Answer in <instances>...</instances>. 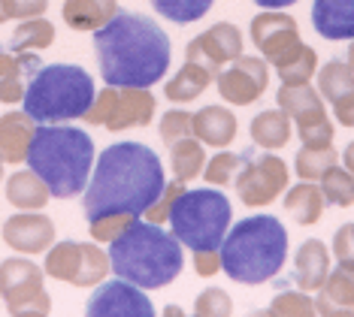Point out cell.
<instances>
[{"mask_svg": "<svg viewBox=\"0 0 354 317\" xmlns=\"http://www.w3.org/2000/svg\"><path fill=\"white\" fill-rule=\"evenodd\" d=\"M94 52L103 82L112 88L158 85L173 58L167 30L140 12H115L94 30Z\"/></svg>", "mask_w": 354, "mask_h": 317, "instance_id": "6da1fadb", "label": "cell"}, {"mask_svg": "<svg viewBox=\"0 0 354 317\" xmlns=\"http://www.w3.org/2000/svg\"><path fill=\"white\" fill-rule=\"evenodd\" d=\"M167 184L160 157L142 142H112L97 157L94 173L85 184L82 209L85 218L115 215H142L160 197Z\"/></svg>", "mask_w": 354, "mask_h": 317, "instance_id": "7a4b0ae2", "label": "cell"}, {"mask_svg": "<svg viewBox=\"0 0 354 317\" xmlns=\"http://www.w3.org/2000/svg\"><path fill=\"white\" fill-rule=\"evenodd\" d=\"M109 269L142 290L167 287L182 272V242L164 224L136 221L109 242Z\"/></svg>", "mask_w": 354, "mask_h": 317, "instance_id": "3957f363", "label": "cell"}, {"mask_svg": "<svg viewBox=\"0 0 354 317\" xmlns=\"http://www.w3.org/2000/svg\"><path fill=\"white\" fill-rule=\"evenodd\" d=\"M28 166L46 182L52 197H79L94 169V140L79 127L43 124L34 130Z\"/></svg>", "mask_w": 354, "mask_h": 317, "instance_id": "277c9868", "label": "cell"}, {"mask_svg": "<svg viewBox=\"0 0 354 317\" xmlns=\"http://www.w3.org/2000/svg\"><path fill=\"white\" fill-rule=\"evenodd\" d=\"M221 272L236 284H263L281 272L288 260V230L272 215H252L233 224L221 248Z\"/></svg>", "mask_w": 354, "mask_h": 317, "instance_id": "5b68a950", "label": "cell"}, {"mask_svg": "<svg viewBox=\"0 0 354 317\" xmlns=\"http://www.w3.org/2000/svg\"><path fill=\"white\" fill-rule=\"evenodd\" d=\"M94 79L76 64H49L34 73L25 91V112L37 124H64V121L85 118L94 103Z\"/></svg>", "mask_w": 354, "mask_h": 317, "instance_id": "8992f818", "label": "cell"}, {"mask_svg": "<svg viewBox=\"0 0 354 317\" xmlns=\"http://www.w3.org/2000/svg\"><path fill=\"white\" fill-rule=\"evenodd\" d=\"M230 200L221 191H182L170 209L173 236L191 251H218L230 230Z\"/></svg>", "mask_w": 354, "mask_h": 317, "instance_id": "52a82bcc", "label": "cell"}, {"mask_svg": "<svg viewBox=\"0 0 354 317\" xmlns=\"http://www.w3.org/2000/svg\"><path fill=\"white\" fill-rule=\"evenodd\" d=\"M155 97L149 88H112L97 91L94 103L88 106L85 121L94 127H106L112 133H122L127 127H149L155 118Z\"/></svg>", "mask_w": 354, "mask_h": 317, "instance_id": "ba28073f", "label": "cell"}, {"mask_svg": "<svg viewBox=\"0 0 354 317\" xmlns=\"http://www.w3.org/2000/svg\"><path fill=\"white\" fill-rule=\"evenodd\" d=\"M43 272L55 281H67L73 287H97L109 275V254L97 242H55L46 254Z\"/></svg>", "mask_w": 354, "mask_h": 317, "instance_id": "9c48e42d", "label": "cell"}, {"mask_svg": "<svg viewBox=\"0 0 354 317\" xmlns=\"http://www.w3.org/2000/svg\"><path fill=\"white\" fill-rule=\"evenodd\" d=\"M46 272L25 257H10L0 263V299L12 317H46L52 311V296L43 290Z\"/></svg>", "mask_w": 354, "mask_h": 317, "instance_id": "30bf717a", "label": "cell"}, {"mask_svg": "<svg viewBox=\"0 0 354 317\" xmlns=\"http://www.w3.org/2000/svg\"><path fill=\"white\" fill-rule=\"evenodd\" d=\"M279 109L288 112V118L297 124L300 142L309 148H327L333 145V124L324 109V97L309 85H281L279 94Z\"/></svg>", "mask_w": 354, "mask_h": 317, "instance_id": "8fae6325", "label": "cell"}, {"mask_svg": "<svg viewBox=\"0 0 354 317\" xmlns=\"http://www.w3.org/2000/svg\"><path fill=\"white\" fill-rule=\"evenodd\" d=\"M288 188V164L276 154H257L245 151L243 166L236 173V193L248 209H263L281 197Z\"/></svg>", "mask_w": 354, "mask_h": 317, "instance_id": "7c38bea8", "label": "cell"}, {"mask_svg": "<svg viewBox=\"0 0 354 317\" xmlns=\"http://www.w3.org/2000/svg\"><path fill=\"white\" fill-rule=\"evenodd\" d=\"M218 94L233 106H252L261 100L270 85V64L257 55H239L230 64H224L215 76Z\"/></svg>", "mask_w": 354, "mask_h": 317, "instance_id": "4fadbf2b", "label": "cell"}, {"mask_svg": "<svg viewBox=\"0 0 354 317\" xmlns=\"http://www.w3.org/2000/svg\"><path fill=\"white\" fill-rule=\"evenodd\" d=\"M248 34H252V43L257 46L261 58L276 67L279 61H285L288 55H294L297 48L303 46L300 39V28L288 12L281 10H267L257 12L252 24H248Z\"/></svg>", "mask_w": 354, "mask_h": 317, "instance_id": "5bb4252c", "label": "cell"}, {"mask_svg": "<svg viewBox=\"0 0 354 317\" xmlns=\"http://www.w3.org/2000/svg\"><path fill=\"white\" fill-rule=\"evenodd\" d=\"M85 314L88 317H151L155 305L142 294V287L118 278V281L97 284V290H94L85 305Z\"/></svg>", "mask_w": 354, "mask_h": 317, "instance_id": "9a60e30c", "label": "cell"}, {"mask_svg": "<svg viewBox=\"0 0 354 317\" xmlns=\"http://www.w3.org/2000/svg\"><path fill=\"white\" fill-rule=\"evenodd\" d=\"M239 55H243V30L230 21H218L191 39L188 52H185V61L203 64V67L218 73L224 64H230L233 58H239Z\"/></svg>", "mask_w": 354, "mask_h": 317, "instance_id": "2e32d148", "label": "cell"}, {"mask_svg": "<svg viewBox=\"0 0 354 317\" xmlns=\"http://www.w3.org/2000/svg\"><path fill=\"white\" fill-rule=\"evenodd\" d=\"M3 242L19 254H43L55 245V221L49 215H12L3 224Z\"/></svg>", "mask_w": 354, "mask_h": 317, "instance_id": "e0dca14e", "label": "cell"}, {"mask_svg": "<svg viewBox=\"0 0 354 317\" xmlns=\"http://www.w3.org/2000/svg\"><path fill=\"white\" fill-rule=\"evenodd\" d=\"M315 314L324 317H351L354 314V269L351 266H336L327 275V281L318 287Z\"/></svg>", "mask_w": 354, "mask_h": 317, "instance_id": "ac0fdd59", "label": "cell"}, {"mask_svg": "<svg viewBox=\"0 0 354 317\" xmlns=\"http://www.w3.org/2000/svg\"><path fill=\"white\" fill-rule=\"evenodd\" d=\"M312 28L324 39H354V0H315L312 3Z\"/></svg>", "mask_w": 354, "mask_h": 317, "instance_id": "d6986e66", "label": "cell"}, {"mask_svg": "<svg viewBox=\"0 0 354 317\" xmlns=\"http://www.w3.org/2000/svg\"><path fill=\"white\" fill-rule=\"evenodd\" d=\"M34 130H37V121L28 112H6V115H0V160L3 164H25Z\"/></svg>", "mask_w": 354, "mask_h": 317, "instance_id": "ffe728a7", "label": "cell"}, {"mask_svg": "<svg viewBox=\"0 0 354 317\" xmlns=\"http://www.w3.org/2000/svg\"><path fill=\"white\" fill-rule=\"evenodd\" d=\"M236 115L227 106H203L200 112H194V136L203 145L212 148H227L236 140Z\"/></svg>", "mask_w": 354, "mask_h": 317, "instance_id": "44dd1931", "label": "cell"}, {"mask_svg": "<svg viewBox=\"0 0 354 317\" xmlns=\"http://www.w3.org/2000/svg\"><path fill=\"white\" fill-rule=\"evenodd\" d=\"M330 275V251L321 239H306L300 251L294 257V281L297 287H303L306 294L309 290H318L321 284L327 281Z\"/></svg>", "mask_w": 354, "mask_h": 317, "instance_id": "7402d4cb", "label": "cell"}, {"mask_svg": "<svg viewBox=\"0 0 354 317\" xmlns=\"http://www.w3.org/2000/svg\"><path fill=\"white\" fill-rule=\"evenodd\" d=\"M6 202L21 211H39L46 209V202L52 200V191L46 188V182L34 169H19L6 178Z\"/></svg>", "mask_w": 354, "mask_h": 317, "instance_id": "603a6c76", "label": "cell"}, {"mask_svg": "<svg viewBox=\"0 0 354 317\" xmlns=\"http://www.w3.org/2000/svg\"><path fill=\"white\" fill-rule=\"evenodd\" d=\"M118 12V0H64L61 19L70 30H97Z\"/></svg>", "mask_w": 354, "mask_h": 317, "instance_id": "cb8c5ba5", "label": "cell"}, {"mask_svg": "<svg viewBox=\"0 0 354 317\" xmlns=\"http://www.w3.org/2000/svg\"><path fill=\"white\" fill-rule=\"evenodd\" d=\"M215 76H218V73L203 67V64L185 61L182 70L164 85V97L170 103H191V100H197V97L215 82Z\"/></svg>", "mask_w": 354, "mask_h": 317, "instance_id": "d4e9b609", "label": "cell"}, {"mask_svg": "<svg viewBox=\"0 0 354 317\" xmlns=\"http://www.w3.org/2000/svg\"><path fill=\"white\" fill-rule=\"evenodd\" d=\"M248 133H252L254 145H261V148H267V151H276V148H285V145L291 142L294 121L288 118L285 109H267V112H261V115L252 118Z\"/></svg>", "mask_w": 354, "mask_h": 317, "instance_id": "484cf974", "label": "cell"}, {"mask_svg": "<svg viewBox=\"0 0 354 317\" xmlns=\"http://www.w3.org/2000/svg\"><path fill=\"white\" fill-rule=\"evenodd\" d=\"M285 211L300 227H315L324 215V193L315 182H300L297 188L285 193Z\"/></svg>", "mask_w": 354, "mask_h": 317, "instance_id": "4316f807", "label": "cell"}, {"mask_svg": "<svg viewBox=\"0 0 354 317\" xmlns=\"http://www.w3.org/2000/svg\"><path fill=\"white\" fill-rule=\"evenodd\" d=\"M170 166H173V175L179 182H194L197 175H203V166H206V148L197 136H185V140H176L170 145Z\"/></svg>", "mask_w": 354, "mask_h": 317, "instance_id": "83f0119b", "label": "cell"}, {"mask_svg": "<svg viewBox=\"0 0 354 317\" xmlns=\"http://www.w3.org/2000/svg\"><path fill=\"white\" fill-rule=\"evenodd\" d=\"M55 43V24L46 21L43 15L37 19H25L10 37V48L12 52H43Z\"/></svg>", "mask_w": 354, "mask_h": 317, "instance_id": "f1b7e54d", "label": "cell"}, {"mask_svg": "<svg viewBox=\"0 0 354 317\" xmlns=\"http://www.w3.org/2000/svg\"><path fill=\"white\" fill-rule=\"evenodd\" d=\"M354 91V70L345 61H330L318 70V94L330 100V106Z\"/></svg>", "mask_w": 354, "mask_h": 317, "instance_id": "f546056e", "label": "cell"}, {"mask_svg": "<svg viewBox=\"0 0 354 317\" xmlns=\"http://www.w3.org/2000/svg\"><path fill=\"white\" fill-rule=\"evenodd\" d=\"M276 73L281 85H309V79L318 73V55L312 46H300L294 55H288L285 61L276 64Z\"/></svg>", "mask_w": 354, "mask_h": 317, "instance_id": "4dcf8cb0", "label": "cell"}, {"mask_svg": "<svg viewBox=\"0 0 354 317\" xmlns=\"http://www.w3.org/2000/svg\"><path fill=\"white\" fill-rule=\"evenodd\" d=\"M330 166H336L333 145H327V148H309V145H303L294 157V173L303 182H321Z\"/></svg>", "mask_w": 354, "mask_h": 317, "instance_id": "1f68e13d", "label": "cell"}, {"mask_svg": "<svg viewBox=\"0 0 354 317\" xmlns=\"http://www.w3.org/2000/svg\"><path fill=\"white\" fill-rule=\"evenodd\" d=\"M321 193H324V202H330V206H354V175L345 166H330L321 178Z\"/></svg>", "mask_w": 354, "mask_h": 317, "instance_id": "d6a6232c", "label": "cell"}, {"mask_svg": "<svg viewBox=\"0 0 354 317\" xmlns=\"http://www.w3.org/2000/svg\"><path fill=\"white\" fill-rule=\"evenodd\" d=\"M215 0H151V6L176 24H194L212 10Z\"/></svg>", "mask_w": 354, "mask_h": 317, "instance_id": "836d02e7", "label": "cell"}, {"mask_svg": "<svg viewBox=\"0 0 354 317\" xmlns=\"http://www.w3.org/2000/svg\"><path fill=\"white\" fill-rule=\"evenodd\" d=\"M270 317H312L315 314V299H309L306 290H281L267 308Z\"/></svg>", "mask_w": 354, "mask_h": 317, "instance_id": "e575fe53", "label": "cell"}, {"mask_svg": "<svg viewBox=\"0 0 354 317\" xmlns=\"http://www.w3.org/2000/svg\"><path fill=\"white\" fill-rule=\"evenodd\" d=\"M239 166H243V154L221 151V154H215V157L203 166V178L209 184H215V188H224V184H230L233 178H236Z\"/></svg>", "mask_w": 354, "mask_h": 317, "instance_id": "d590c367", "label": "cell"}, {"mask_svg": "<svg viewBox=\"0 0 354 317\" xmlns=\"http://www.w3.org/2000/svg\"><path fill=\"white\" fill-rule=\"evenodd\" d=\"M140 215H127V211H115V215H103V218H94L88 221V230H91V239L97 242H112L118 239L127 227H131Z\"/></svg>", "mask_w": 354, "mask_h": 317, "instance_id": "8d00e7d4", "label": "cell"}, {"mask_svg": "<svg viewBox=\"0 0 354 317\" xmlns=\"http://www.w3.org/2000/svg\"><path fill=\"white\" fill-rule=\"evenodd\" d=\"M194 136V115L185 109H170L160 115V140L167 145H173L176 140Z\"/></svg>", "mask_w": 354, "mask_h": 317, "instance_id": "74e56055", "label": "cell"}, {"mask_svg": "<svg viewBox=\"0 0 354 317\" xmlns=\"http://www.w3.org/2000/svg\"><path fill=\"white\" fill-rule=\"evenodd\" d=\"M194 314L197 317H227V314H233V299L227 296V290L209 287V290H203V294L197 296Z\"/></svg>", "mask_w": 354, "mask_h": 317, "instance_id": "f35d334b", "label": "cell"}, {"mask_svg": "<svg viewBox=\"0 0 354 317\" xmlns=\"http://www.w3.org/2000/svg\"><path fill=\"white\" fill-rule=\"evenodd\" d=\"M185 191V182H167L164 184V191H160V197L151 202V206L142 211V218L146 221H151V224H167V218H170V209H173V202H176V197Z\"/></svg>", "mask_w": 354, "mask_h": 317, "instance_id": "ab89813d", "label": "cell"}, {"mask_svg": "<svg viewBox=\"0 0 354 317\" xmlns=\"http://www.w3.org/2000/svg\"><path fill=\"white\" fill-rule=\"evenodd\" d=\"M49 10V0H3V12H6V21L10 19H37Z\"/></svg>", "mask_w": 354, "mask_h": 317, "instance_id": "60d3db41", "label": "cell"}, {"mask_svg": "<svg viewBox=\"0 0 354 317\" xmlns=\"http://www.w3.org/2000/svg\"><path fill=\"white\" fill-rule=\"evenodd\" d=\"M333 257L336 263L351 266L354 269V224H345L333 236Z\"/></svg>", "mask_w": 354, "mask_h": 317, "instance_id": "b9f144b4", "label": "cell"}, {"mask_svg": "<svg viewBox=\"0 0 354 317\" xmlns=\"http://www.w3.org/2000/svg\"><path fill=\"white\" fill-rule=\"evenodd\" d=\"M194 272L200 278H212L221 272V254L218 251H194Z\"/></svg>", "mask_w": 354, "mask_h": 317, "instance_id": "7bdbcfd3", "label": "cell"}, {"mask_svg": "<svg viewBox=\"0 0 354 317\" xmlns=\"http://www.w3.org/2000/svg\"><path fill=\"white\" fill-rule=\"evenodd\" d=\"M15 67H19V52H3V48H0V79H3L6 73H12Z\"/></svg>", "mask_w": 354, "mask_h": 317, "instance_id": "ee69618b", "label": "cell"}, {"mask_svg": "<svg viewBox=\"0 0 354 317\" xmlns=\"http://www.w3.org/2000/svg\"><path fill=\"white\" fill-rule=\"evenodd\" d=\"M254 3L263 10H285V6H294L297 0H254Z\"/></svg>", "mask_w": 354, "mask_h": 317, "instance_id": "f6af8a7d", "label": "cell"}, {"mask_svg": "<svg viewBox=\"0 0 354 317\" xmlns=\"http://www.w3.org/2000/svg\"><path fill=\"white\" fill-rule=\"evenodd\" d=\"M342 164H345V169L354 175V142H348V148L342 151Z\"/></svg>", "mask_w": 354, "mask_h": 317, "instance_id": "bcb514c9", "label": "cell"}, {"mask_svg": "<svg viewBox=\"0 0 354 317\" xmlns=\"http://www.w3.org/2000/svg\"><path fill=\"white\" fill-rule=\"evenodd\" d=\"M164 314H167V317H179V314H185V311H182L179 305H167V311H164Z\"/></svg>", "mask_w": 354, "mask_h": 317, "instance_id": "7dc6e473", "label": "cell"}, {"mask_svg": "<svg viewBox=\"0 0 354 317\" xmlns=\"http://www.w3.org/2000/svg\"><path fill=\"white\" fill-rule=\"evenodd\" d=\"M348 67L354 70V39H351V46H348Z\"/></svg>", "mask_w": 354, "mask_h": 317, "instance_id": "c3c4849f", "label": "cell"}, {"mask_svg": "<svg viewBox=\"0 0 354 317\" xmlns=\"http://www.w3.org/2000/svg\"><path fill=\"white\" fill-rule=\"evenodd\" d=\"M0 24H6V12H3V0H0Z\"/></svg>", "mask_w": 354, "mask_h": 317, "instance_id": "681fc988", "label": "cell"}, {"mask_svg": "<svg viewBox=\"0 0 354 317\" xmlns=\"http://www.w3.org/2000/svg\"><path fill=\"white\" fill-rule=\"evenodd\" d=\"M0 182H3V160H0Z\"/></svg>", "mask_w": 354, "mask_h": 317, "instance_id": "f907efd6", "label": "cell"}]
</instances>
